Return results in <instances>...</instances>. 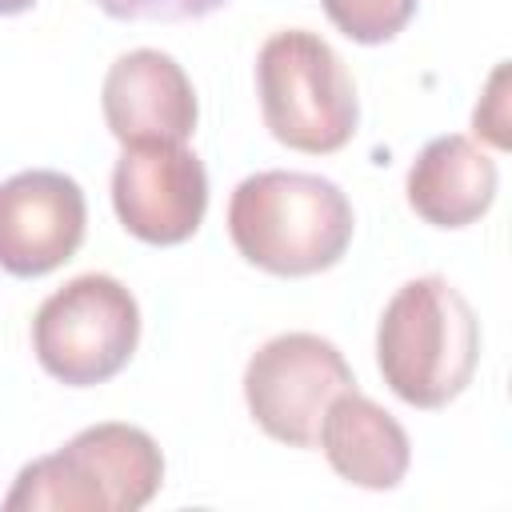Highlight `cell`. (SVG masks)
I'll use <instances>...</instances> for the list:
<instances>
[{
	"mask_svg": "<svg viewBox=\"0 0 512 512\" xmlns=\"http://www.w3.org/2000/svg\"><path fill=\"white\" fill-rule=\"evenodd\" d=\"M356 212L340 184L316 172L268 168L232 188L228 236L236 252L272 276H316L352 244Z\"/></svg>",
	"mask_w": 512,
	"mask_h": 512,
	"instance_id": "cell-1",
	"label": "cell"
},
{
	"mask_svg": "<svg viewBox=\"0 0 512 512\" xmlns=\"http://www.w3.org/2000/svg\"><path fill=\"white\" fill-rule=\"evenodd\" d=\"M480 320L444 276H416L392 292L376 324V368L412 408L452 404L476 372Z\"/></svg>",
	"mask_w": 512,
	"mask_h": 512,
	"instance_id": "cell-2",
	"label": "cell"
},
{
	"mask_svg": "<svg viewBox=\"0 0 512 512\" xmlns=\"http://www.w3.org/2000/svg\"><path fill=\"white\" fill-rule=\"evenodd\" d=\"M164 484V452L136 424L80 428L64 448L24 464L4 512H136Z\"/></svg>",
	"mask_w": 512,
	"mask_h": 512,
	"instance_id": "cell-3",
	"label": "cell"
},
{
	"mask_svg": "<svg viewBox=\"0 0 512 512\" xmlns=\"http://www.w3.org/2000/svg\"><path fill=\"white\" fill-rule=\"evenodd\" d=\"M256 96L272 140L292 152H340L360 124V100L340 52L308 28H280L256 52Z\"/></svg>",
	"mask_w": 512,
	"mask_h": 512,
	"instance_id": "cell-4",
	"label": "cell"
},
{
	"mask_svg": "<svg viewBox=\"0 0 512 512\" xmlns=\"http://www.w3.org/2000/svg\"><path fill=\"white\" fill-rule=\"evenodd\" d=\"M140 344V304L108 272L72 276L32 316V352L40 368L68 384L92 388L112 380Z\"/></svg>",
	"mask_w": 512,
	"mask_h": 512,
	"instance_id": "cell-5",
	"label": "cell"
},
{
	"mask_svg": "<svg viewBox=\"0 0 512 512\" xmlns=\"http://www.w3.org/2000/svg\"><path fill=\"white\" fill-rule=\"evenodd\" d=\"M352 384L356 376L332 340L316 332H280L248 356L244 404L272 440L312 448L328 400Z\"/></svg>",
	"mask_w": 512,
	"mask_h": 512,
	"instance_id": "cell-6",
	"label": "cell"
},
{
	"mask_svg": "<svg viewBox=\"0 0 512 512\" xmlns=\"http://www.w3.org/2000/svg\"><path fill=\"white\" fill-rule=\"evenodd\" d=\"M112 208L144 244H184L208 212V172L188 144L144 140L124 144L112 168Z\"/></svg>",
	"mask_w": 512,
	"mask_h": 512,
	"instance_id": "cell-7",
	"label": "cell"
},
{
	"mask_svg": "<svg viewBox=\"0 0 512 512\" xmlns=\"http://www.w3.org/2000/svg\"><path fill=\"white\" fill-rule=\"evenodd\" d=\"M88 228L84 188L56 168H28L0 184V268L32 280L76 256Z\"/></svg>",
	"mask_w": 512,
	"mask_h": 512,
	"instance_id": "cell-8",
	"label": "cell"
},
{
	"mask_svg": "<svg viewBox=\"0 0 512 512\" xmlns=\"http://www.w3.org/2000/svg\"><path fill=\"white\" fill-rule=\"evenodd\" d=\"M104 124L120 144L172 140L184 144L196 132L200 104L188 72L160 48H132L112 60L100 88Z\"/></svg>",
	"mask_w": 512,
	"mask_h": 512,
	"instance_id": "cell-9",
	"label": "cell"
},
{
	"mask_svg": "<svg viewBox=\"0 0 512 512\" xmlns=\"http://www.w3.org/2000/svg\"><path fill=\"white\" fill-rule=\"evenodd\" d=\"M316 440L332 472L356 488L388 492L404 480L412 464V444L400 420L372 396H364L356 384L328 400Z\"/></svg>",
	"mask_w": 512,
	"mask_h": 512,
	"instance_id": "cell-10",
	"label": "cell"
},
{
	"mask_svg": "<svg viewBox=\"0 0 512 512\" xmlns=\"http://www.w3.org/2000/svg\"><path fill=\"white\" fill-rule=\"evenodd\" d=\"M496 160L468 136L448 132L420 148L408 168V208L432 228H468L496 200Z\"/></svg>",
	"mask_w": 512,
	"mask_h": 512,
	"instance_id": "cell-11",
	"label": "cell"
},
{
	"mask_svg": "<svg viewBox=\"0 0 512 512\" xmlns=\"http://www.w3.org/2000/svg\"><path fill=\"white\" fill-rule=\"evenodd\" d=\"M336 32L356 44H388L408 28L420 0H320Z\"/></svg>",
	"mask_w": 512,
	"mask_h": 512,
	"instance_id": "cell-12",
	"label": "cell"
},
{
	"mask_svg": "<svg viewBox=\"0 0 512 512\" xmlns=\"http://www.w3.org/2000/svg\"><path fill=\"white\" fill-rule=\"evenodd\" d=\"M100 12L112 20H160V24H180V20H204L220 12L228 0H92Z\"/></svg>",
	"mask_w": 512,
	"mask_h": 512,
	"instance_id": "cell-13",
	"label": "cell"
},
{
	"mask_svg": "<svg viewBox=\"0 0 512 512\" xmlns=\"http://www.w3.org/2000/svg\"><path fill=\"white\" fill-rule=\"evenodd\" d=\"M504 80H508V68L504 64H496L492 68V76H488V88H484V96H480V104H476V112H472V128H476V136H484L492 148H508V116H504Z\"/></svg>",
	"mask_w": 512,
	"mask_h": 512,
	"instance_id": "cell-14",
	"label": "cell"
},
{
	"mask_svg": "<svg viewBox=\"0 0 512 512\" xmlns=\"http://www.w3.org/2000/svg\"><path fill=\"white\" fill-rule=\"evenodd\" d=\"M36 0H0V16H20V12H28Z\"/></svg>",
	"mask_w": 512,
	"mask_h": 512,
	"instance_id": "cell-15",
	"label": "cell"
}]
</instances>
